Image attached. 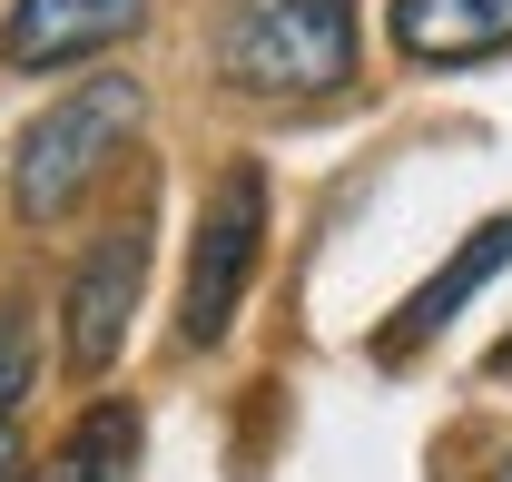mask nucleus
I'll use <instances>...</instances> for the list:
<instances>
[{
  "instance_id": "nucleus-1",
  "label": "nucleus",
  "mask_w": 512,
  "mask_h": 482,
  "mask_svg": "<svg viewBox=\"0 0 512 482\" xmlns=\"http://www.w3.org/2000/svg\"><path fill=\"white\" fill-rule=\"evenodd\" d=\"M207 60L237 99L316 109L365 79V20L355 0H227L207 30Z\"/></svg>"
},
{
  "instance_id": "nucleus-2",
  "label": "nucleus",
  "mask_w": 512,
  "mask_h": 482,
  "mask_svg": "<svg viewBox=\"0 0 512 482\" xmlns=\"http://www.w3.org/2000/svg\"><path fill=\"white\" fill-rule=\"evenodd\" d=\"M138 119H148V89L138 79H79L69 99H50L40 119L10 138V217L20 227H60L69 207L119 168Z\"/></svg>"
},
{
  "instance_id": "nucleus-3",
  "label": "nucleus",
  "mask_w": 512,
  "mask_h": 482,
  "mask_svg": "<svg viewBox=\"0 0 512 482\" xmlns=\"http://www.w3.org/2000/svg\"><path fill=\"white\" fill-rule=\"evenodd\" d=\"M256 256H266V168L256 158H227L207 207H197V237H188V286H178V345L207 355L227 345L237 305L256 286Z\"/></svg>"
},
{
  "instance_id": "nucleus-4",
  "label": "nucleus",
  "mask_w": 512,
  "mask_h": 482,
  "mask_svg": "<svg viewBox=\"0 0 512 482\" xmlns=\"http://www.w3.org/2000/svg\"><path fill=\"white\" fill-rule=\"evenodd\" d=\"M138 286H148V217H128L89 246V266L69 276L60 296V355L69 374H109L128 355V315H138Z\"/></svg>"
},
{
  "instance_id": "nucleus-5",
  "label": "nucleus",
  "mask_w": 512,
  "mask_h": 482,
  "mask_svg": "<svg viewBox=\"0 0 512 482\" xmlns=\"http://www.w3.org/2000/svg\"><path fill=\"white\" fill-rule=\"evenodd\" d=\"M148 30V0H10L0 20V60L50 79V69H79V60H109L119 40Z\"/></svg>"
},
{
  "instance_id": "nucleus-6",
  "label": "nucleus",
  "mask_w": 512,
  "mask_h": 482,
  "mask_svg": "<svg viewBox=\"0 0 512 482\" xmlns=\"http://www.w3.org/2000/svg\"><path fill=\"white\" fill-rule=\"evenodd\" d=\"M503 266H512V217H483V227H473V237L444 256V276H424V286L404 296V315H394V325L375 335V355H384V364H404L414 345H424V335H444V325H453V305H463V296H483Z\"/></svg>"
},
{
  "instance_id": "nucleus-7",
  "label": "nucleus",
  "mask_w": 512,
  "mask_h": 482,
  "mask_svg": "<svg viewBox=\"0 0 512 482\" xmlns=\"http://www.w3.org/2000/svg\"><path fill=\"white\" fill-rule=\"evenodd\" d=\"M394 50L414 69H473L512 50V0H394Z\"/></svg>"
},
{
  "instance_id": "nucleus-8",
  "label": "nucleus",
  "mask_w": 512,
  "mask_h": 482,
  "mask_svg": "<svg viewBox=\"0 0 512 482\" xmlns=\"http://www.w3.org/2000/svg\"><path fill=\"white\" fill-rule=\"evenodd\" d=\"M128 453H138V414H128V404H99L50 463H20V482H109Z\"/></svg>"
},
{
  "instance_id": "nucleus-9",
  "label": "nucleus",
  "mask_w": 512,
  "mask_h": 482,
  "mask_svg": "<svg viewBox=\"0 0 512 482\" xmlns=\"http://www.w3.org/2000/svg\"><path fill=\"white\" fill-rule=\"evenodd\" d=\"M30 384H40V355H30V315H20V305H0V423L30 404Z\"/></svg>"
},
{
  "instance_id": "nucleus-10",
  "label": "nucleus",
  "mask_w": 512,
  "mask_h": 482,
  "mask_svg": "<svg viewBox=\"0 0 512 482\" xmlns=\"http://www.w3.org/2000/svg\"><path fill=\"white\" fill-rule=\"evenodd\" d=\"M0 482H20V453H10V433H0Z\"/></svg>"
},
{
  "instance_id": "nucleus-11",
  "label": "nucleus",
  "mask_w": 512,
  "mask_h": 482,
  "mask_svg": "<svg viewBox=\"0 0 512 482\" xmlns=\"http://www.w3.org/2000/svg\"><path fill=\"white\" fill-rule=\"evenodd\" d=\"M493 374H512V335H503V345H493Z\"/></svg>"
},
{
  "instance_id": "nucleus-12",
  "label": "nucleus",
  "mask_w": 512,
  "mask_h": 482,
  "mask_svg": "<svg viewBox=\"0 0 512 482\" xmlns=\"http://www.w3.org/2000/svg\"><path fill=\"white\" fill-rule=\"evenodd\" d=\"M493 482H512V453H503V473H493Z\"/></svg>"
}]
</instances>
